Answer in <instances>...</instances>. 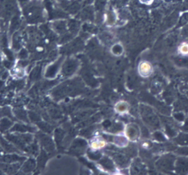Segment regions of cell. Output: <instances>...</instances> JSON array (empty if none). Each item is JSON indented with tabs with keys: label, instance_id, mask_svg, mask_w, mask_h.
Here are the masks:
<instances>
[{
	"label": "cell",
	"instance_id": "5b68a950",
	"mask_svg": "<svg viewBox=\"0 0 188 175\" xmlns=\"http://www.w3.org/2000/svg\"><path fill=\"white\" fill-rule=\"evenodd\" d=\"M178 52L181 55L186 56L188 55V41L182 42L178 47Z\"/></svg>",
	"mask_w": 188,
	"mask_h": 175
},
{
	"label": "cell",
	"instance_id": "52a82bcc",
	"mask_svg": "<svg viewBox=\"0 0 188 175\" xmlns=\"http://www.w3.org/2000/svg\"><path fill=\"white\" fill-rule=\"evenodd\" d=\"M139 1L144 5H151L154 2V0H139Z\"/></svg>",
	"mask_w": 188,
	"mask_h": 175
},
{
	"label": "cell",
	"instance_id": "277c9868",
	"mask_svg": "<svg viewBox=\"0 0 188 175\" xmlns=\"http://www.w3.org/2000/svg\"><path fill=\"white\" fill-rule=\"evenodd\" d=\"M128 141L129 139H127V136L126 137L125 136H116L113 139L114 143L120 147L127 146L128 145Z\"/></svg>",
	"mask_w": 188,
	"mask_h": 175
},
{
	"label": "cell",
	"instance_id": "6da1fadb",
	"mask_svg": "<svg viewBox=\"0 0 188 175\" xmlns=\"http://www.w3.org/2000/svg\"><path fill=\"white\" fill-rule=\"evenodd\" d=\"M125 135L130 140L134 141L140 137V131L136 124H129L125 128Z\"/></svg>",
	"mask_w": 188,
	"mask_h": 175
},
{
	"label": "cell",
	"instance_id": "7a4b0ae2",
	"mask_svg": "<svg viewBox=\"0 0 188 175\" xmlns=\"http://www.w3.org/2000/svg\"><path fill=\"white\" fill-rule=\"evenodd\" d=\"M153 66L149 62L142 61L138 65V73L140 76L147 78L153 73Z\"/></svg>",
	"mask_w": 188,
	"mask_h": 175
},
{
	"label": "cell",
	"instance_id": "8992f818",
	"mask_svg": "<svg viewBox=\"0 0 188 175\" xmlns=\"http://www.w3.org/2000/svg\"><path fill=\"white\" fill-rule=\"evenodd\" d=\"M106 146V142L104 140H96L94 143H92V147L94 149H101L103 148Z\"/></svg>",
	"mask_w": 188,
	"mask_h": 175
},
{
	"label": "cell",
	"instance_id": "3957f363",
	"mask_svg": "<svg viewBox=\"0 0 188 175\" xmlns=\"http://www.w3.org/2000/svg\"><path fill=\"white\" fill-rule=\"evenodd\" d=\"M129 110V104L126 101H119L116 104V110L118 113L123 114L128 111Z\"/></svg>",
	"mask_w": 188,
	"mask_h": 175
}]
</instances>
